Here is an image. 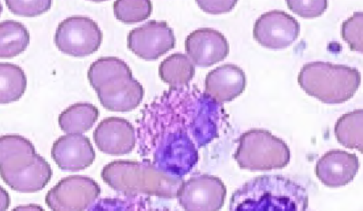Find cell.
<instances>
[{
    "label": "cell",
    "instance_id": "cell-1",
    "mask_svg": "<svg viewBox=\"0 0 363 211\" xmlns=\"http://www.w3.org/2000/svg\"><path fill=\"white\" fill-rule=\"evenodd\" d=\"M306 188L283 176L255 177L237 188L229 203L230 211H307Z\"/></svg>",
    "mask_w": 363,
    "mask_h": 211
},
{
    "label": "cell",
    "instance_id": "cell-2",
    "mask_svg": "<svg viewBox=\"0 0 363 211\" xmlns=\"http://www.w3.org/2000/svg\"><path fill=\"white\" fill-rule=\"evenodd\" d=\"M0 173L11 188L21 193L43 190L53 175L50 165L36 153L30 140L17 135L0 139Z\"/></svg>",
    "mask_w": 363,
    "mask_h": 211
},
{
    "label": "cell",
    "instance_id": "cell-3",
    "mask_svg": "<svg viewBox=\"0 0 363 211\" xmlns=\"http://www.w3.org/2000/svg\"><path fill=\"white\" fill-rule=\"evenodd\" d=\"M102 179L127 195H149L172 199L179 195L183 177L151 163L116 161L104 166Z\"/></svg>",
    "mask_w": 363,
    "mask_h": 211
},
{
    "label": "cell",
    "instance_id": "cell-4",
    "mask_svg": "<svg viewBox=\"0 0 363 211\" xmlns=\"http://www.w3.org/2000/svg\"><path fill=\"white\" fill-rule=\"evenodd\" d=\"M298 81L307 94L328 105H338L357 93L362 75L354 67L316 61L302 67Z\"/></svg>",
    "mask_w": 363,
    "mask_h": 211
},
{
    "label": "cell",
    "instance_id": "cell-5",
    "mask_svg": "<svg viewBox=\"0 0 363 211\" xmlns=\"http://www.w3.org/2000/svg\"><path fill=\"white\" fill-rule=\"evenodd\" d=\"M233 158L240 168L250 171H270L285 168L291 150L283 139L264 129H251L238 139Z\"/></svg>",
    "mask_w": 363,
    "mask_h": 211
},
{
    "label": "cell",
    "instance_id": "cell-6",
    "mask_svg": "<svg viewBox=\"0 0 363 211\" xmlns=\"http://www.w3.org/2000/svg\"><path fill=\"white\" fill-rule=\"evenodd\" d=\"M103 33L97 22L84 16H70L59 23L55 43L59 50L75 57L95 53L101 45Z\"/></svg>",
    "mask_w": 363,
    "mask_h": 211
},
{
    "label": "cell",
    "instance_id": "cell-7",
    "mask_svg": "<svg viewBox=\"0 0 363 211\" xmlns=\"http://www.w3.org/2000/svg\"><path fill=\"white\" fill-rule=\"evenodd\" d=\"M101 188L94 179L82 176L65 177L48 192L45 202L52 211H85L94 205Z\"/></svg>",
    "mask_w": 363,
    "mask_h": 211
},
{
    "label": "cell",
    "instance_id": "cell-8",
    "mask_svg": "<svg viewBox=\"0 0 363 211\" xmlns=\"http://www.w3.org/2000/svg\"><path fill=\"white\" fill-rule=\"evenodd\" d=\"M227 198V188L218 177H191L179 190L177 199L185 211H220Z\"/></svg>",
    "mask_w": 363,
    "mask_h": 211
},
{
    "label": "cell",
    "instance_id": "cell-9",
    "mask_svg": "<svg viewBox=\"0 0 363 211\" xmlns=\"http://www.w3.org/2000/svg\"><path fill=\"white\" fill-rule=\"evenodd\" d=\"M175 46V33L165 21H147L128 35V49L147 61L157 60Z\"/></svg>",
    "mask_w": 363,
    "mask_h": 211
},
{
    "label": "cell",
    "instance_id": "cell-10",
    "mask_svg": "<svg viewBox=\"0 0 363 211\" xmlns=\"http://www.w3.org/2000/svg\"><path fill=\"white\" fill-rule=\"evenodd\" d=\"M300 25L294 17L281 10L264 13L255 22L254 38L269 50H284L298 38Z\"/></svg>",
    "mask_w": 363,
    "mask_h": 211
},
{
    "label": "cell",
    "instance_id": "cell-11",
    "mask_svg": "<svg viewBox=\"0 0 363 211\" xmlns=\"http://www.w3.org/2000/svg\"><path fill=\"white\" fill-rule=\"evenodd\" d=\"M185 50L194 65L206 68L228 57L229 43L223 33L216 29L199 28L187 36Z\"/></svg>",
    "mask_w": 363,
    "mask_h": 211
},
{
    "label": "cell",
    "instance_id": "cell-12",
    "mask_svg": "<svg viewBox=\"0 0 363 211\" xmlns=\"http://www.w3.org/2000/svg\"><path fill=\"white\" fill-rule=\"evenodd\" d=\"M99 149L110 155L131 153L135 147V130L130 122L118 117L106 118L100 122L94 133Z\"/></svg>",
    "mask_w": 363,
    "mask_h": 211
},
{
    "label": "cell",
    "instance_id": "cell-13",
    "mask_svg": "<svg viewBox=\"0 0 363 211\" xmlns=\"http://www.w3.org/2000/svg\"><path fill=\"white\" fill-rule=\"evenodd\" d=\"M52 159L64 171H80L95 161L96 153L90 139L83 135L61 136L53 144Z\"/></svg>",
    "mask_w": 363,
    "mask_h": 211
},
{
    "label": "cell",
    "instance_id": "cell-14",
    "mask_svg": "<svg viewBox=\"0 0 363 211\" xmlns=\"http://www.w3.org/2000/svg\"><path fill=\"white\" fill-rule=\"evenodd\" d=\"M360 161L357 154L343 150H330L322 155L315 166V173L325 186H346L357 176Z\"/></svg>",
    "mask_w": 363,
    "mask_h": 211
},
{
    "label": "cell",
    "instance_id": "cell-15",
    "mask_svg": "<svg viewBox=\"0 0 363 211\" xmlns=\"http://www.w3.org/2000/svg\"><path fill=\"white\" fill-rule=\"evenodd\" d=\"M247 76L239 66L228 64L217 67L207 74L206 93L218 103L231 102L245 91Z\"/></svg>",
    "mask_w": 363,
    "mask_h": 211
},
{
    "label": "cell",
    "instance_id": "cell-16",
    "mask_svg": "<svg viewBox=\"0 0 363 211\" xmlns=\"http://www.w3.org/2000/svg\"><path fill=\"white\" fill-rule=\"evenodd\" d=\"M100 103L112 112L127 113L142 103L144 89L138 81L129 77L116 81L97 91Z\"/></svg>",
    "mask_w": 363,
    "mask_h": 211
},
{
    "label": "cell",
    "instance_id": "cell-17",
    "mask_svg": "<svg viewBox=\"0 0 363 211\" xmlns=\"http://www.w3.org/2000/svg\"><path fill=\"white\" fill-rule=\"evenodd\" d=\"M133 77L127 62L117 57H102L92 62L88 79L96 91L125 79Z\"/></svg>",
    "mask_w": 363,
    "mask_h": 211
},
{
    "label": "cell",
    "instance_id": "cell-18",
    "mask_svg": "<svg viewBox=\"0 0 363 211\" xmlns=\"http://www.w3.org/2000/svg\"><path fill=\"white\" fill-rule=\"evenodd\" d=\"M99 110L90 103H77L66 108L58 117L62 131L68 135H82L94 127Z\"/></svg>",
    "mask_w": 363,
    "mask_h": 211
},
{
    "label": "cell",
    "instance_id": "cell-19",
    "mask_svg": "<svg viewBox=\"0 0 363 211\" xmlns=\"http://www.w3.org/2000/svg\"><path fill=\"white\" fill-rule=\"evenodd\" d=\"M335 135L340 144L363 154V109L343 114L335 125Z\"/></svg>",
    "mask_w": 363,
    "mask_h": 211
},
{
    "label": "cell",
    "instance_id": "cell-20",
    "mask_svg": "<svg viewBox=\"0 0 363 211\" xmlns=\"http://www.w3.org/2000/svg\"><path fill=\"white\" fill-rule=\"evenodd\" d=\"M0 57L9 59L20 55L27 49L30 42L28 28L21 22L6 20L0 23Z\"/></svg>",
    "mask_w": 363,
    "mask_h": 211
},
{
    "label": "cell",
    "instance_id": "cell-21",
    "mask_svg": "<svg viewBox=\"0 0 363 211\" xmlns=\"http://www.w3.org/2000/svg\"><path fill=\"white\" fill-rule=\"evenodd\" d=\"M159 75L162 81L172 86H184L194 79L195 65L188 55L172 54L161 62Z\"/></svg>",
    "mask_w": 363,
    "mask_h": 211
},
{
    "label": "cell",
    "instance_id": "cell-22",
    "mask_svg": "<svg viewBox=\"0 0 363 211\" xmlns=\"http://www.w3.org/2000/svg\"><path fill=\"white\" fill-rule=\"evenodd\" d=\"M1 76V103L18 101L27 89V76L20 66L1 62L0 64Z\"/></svg>",
    "mask_w": 363,
    "mask_h": 211
},
{
    "label": "cell",
    "instance_id": "cell-23",
    "mask_svg": "<svg viewBox=\"0 0 363 211\" xmlns=\"http://www.w3.org/2000/svg\"><path fill=\"white\" fill-rule=\"evenodd\" d=\"M152 8L153 7L149 0H118L113 3L114 16L125 24L137 23L147 20L150 16Z\"/></svg>",
    "mask_w": 363,
    "mask_h": 211
},
{
    "label": "cell",
    "instance_id": "cell-24",
    "mask_svg": "<svg viewBox=\"0 0 363 211\" xmlns=\"http://www.w3.org/2000/svg\"><path fill=\"white\" fill-rule=\"evenodd\" d=\"M342 36L351 50L363 54V12H355L343 21Z\"/></svg>",
    "mask_w": 363,
    "mask_h": 211
},
{
    "label": "cell",
    "instance_id": "cell-25",
    "mask_svg": "<svg viewBox=\"0 0 363 211\" xmlns=\"http://www.w3.org/2000/svg\"><path fill=\"white\" fill-rule=\"evenodd\" d=\"M6 5L11 12L18 16L33 17L46 13L50 9L52 1L37 0V1H21V0H6Z\"/></svg>",
    "mask_w": 363,
    "mask_h": 211
},
{
    "label": "cell",
    "instance_id": "cell-26",
    "mask_svg": "<svg viewBox=\"0 0 363 211\" xmlns=\"http://www.w3.org/2000/svg\"><path fill=\"white\" fill-rule=\"evenodd\" d=\"M289 8L303 18H316L328 9V1H287Z\"/></svg>",
    "mask_w": 363,
    "mask_h": 211
},
{
    "label": "cell",
    "instance_id": "cell-27",
    "mask_svg": "<svg viewBox=\"0 0 363 211\" xmlns=\"http://www.w3.org/2000/svg\"><path fill=\"white\" fill-rule=\"evenodd\" d=\"M198 6L205 12L220 14L230 12L237 5V1H197Z\"/></svg>",
    "mask_w": 363,
    "mask_h": 211
},
{
    "label": "cell",
    "instance_id": "cell-28",
    "mask_svg": "<svg viewBox=\"0 0 363 211\" xmlns=\"http://www.w3.org/2000/svg\"><path fill=\"white\" fill-rule=\"evenodd\" d=\"M12 211H46L39 205H28L24 206H18L14 208Z\"/></svg>",
    "mask_w": 363,
    "mask_h": 211
},
{
    "label": "cell",
    "instance_id": "cell-29",
    "mask_svg": "<svg viewBox=\"0 0 363 211\" xmlns=\"http://www.w3.org/2000/svg\"><path fill=\"white\" fill-rule=\"evenodd\" d=\"M10 205V196L7 192L1 188V211H6Z\"/></svg>",
    "mask_w": 363,
    "mask_h": 211
}]
</instances>
